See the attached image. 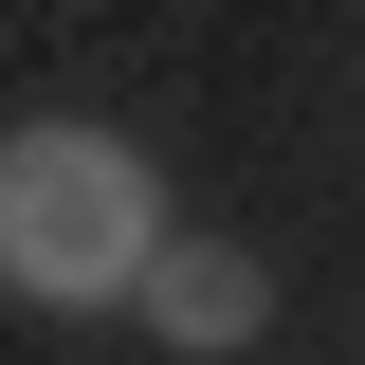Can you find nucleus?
I'll return each instance as SVG.
<instances>
[{"label": "nucleus", "mask_w": 365, "mask_h": 365, "mask_svg": "<svg viewBox=\"0 0 365 365\" xmlns=\"http://www.w3.org/2000/svg\"><path fill=\"white\" fill-rule=\"evenodd\" d=\"M165 220H182L165 165H146L110 110H19V128H0V311H37V329H110Z\"/></svg>", "instance_id": "f257e3e1"}, {"label": "nucleus", "mask_w": 365, "mask_h": 365, "mask_svg": "<svg viewBox=\"0 0 365 365\" xmlns=\"http://www.w3.org/2000/svg\"><path fill=\"white\" fill-rule=\"evenodd\" d=\"M128 329H146L165 365H237V347H274V256H256V237L165 220V237H146V274H128Z\"/></svg>", "instance_id": "f03ea898"}]
</instances>
